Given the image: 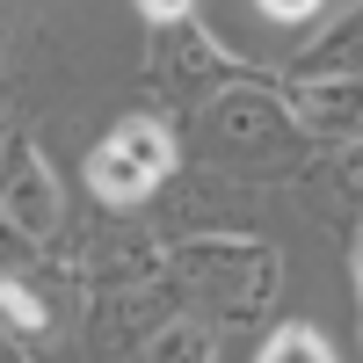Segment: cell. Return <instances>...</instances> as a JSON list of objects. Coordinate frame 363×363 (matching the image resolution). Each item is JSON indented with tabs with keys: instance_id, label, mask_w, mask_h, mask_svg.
Instances as JSON below:
<instances>
[{
	"instance_id": "2e32d148",
	"label": "cell",
	"mask_w": 363,
	"mask_h": 363,
	"mask_svg": "<svg viewBox=\"0 0 363 363\" xmlns=\"http://www.w3.org/2000/svg\"><path fill=\"white\" fill-rule=\"evenodd\" d=\"M189 8H196V0H138V15L153 22V29H160V22H182Z\"/></svg>"
},
{
	"instance_id": "52a82bcc",
	"label": "cell",
	"mask_w": 363,
	"mask_h": 363,
	"mask_svg": "<svg viewBox=\"0 0 363 363\" xmlns=\"http://www.w3.org/2000/svg\"><path fill=\"white\" fill-rule=\"evenodd\" d=\"M284 109H291V124H298V131L335 138V145H356V138H363V73L291 80V87H284Z\"/></svg>"
},
{
	"instance_id": "d6986e66",
	"label": "cell",
	"mask_w": 363,
	"mask_h": 363,
	"mask_svg": "<svg viewBox=\"0 0 363 363\" xmlns=\"http://www.w3.org/2000/svg\"><path fill=\"white\" fill-rule=\"evenodd\" d=\"M0 363H22V356H15V349H8V335H0Z\"/></svg>"
},
{
	"instance_id": "8992f818",
	"label": "cell",
	"mask_w": 363,
	"mask_h": 363,
	"mask_svg": "<svg viewBox=\"0 0 363 363\" xmlns=\"http://www.w3.org/2000/svg\"><path fill=\"white\" fill-rule=\"evenodd\" d=\"M174 313H182V291L167 284V269H160L153 284H124V291H109L102 306H95V327H87V335H95L102 356H124V349H145Z\"/></svg>"
},
{
	"instance_id": "ba28073f",
	"label": "cell",
	"mask_w": 363,
	"mask_h": 363,
	"mask_svg": "<svg viewBox=\"0 0 363 363\" xmlns=\"http://www.w3.org/2000/svg\"><path fill=\"white\" fill-rule=\"evenodd\" d=\"M160 262H167V255H160L145 233H109V240H95V247H87V277L109 284V291H124V284H153Z\"/></svg>"
},
{
	"instance_id": "9a60e30c",
	"label": "cell",
	"mask_w": 363,
	"mask_h": 363,
	"mask_svg": "<svg viewBox=\"0 0 363 363\" xmlns=\"http://www.w3.org/2000/svg\"><path fill=\"white\" fill-rule=\"evenodd\" d=\"M255 8H262L269 22H313V15H320V0H255Z\"/></svg>"
},
{
	"instance_id": "30bf717a",
	"label": "cell",
	"mask_w": 363,
	"mask_h": 363,
	"mask_svg": "<svg viewBox=\"0 0 363 363\" xmlns=\"http://www.w3.org/2000/svg\"><path fill=\"white\" fill-rule=\"evenodd\" d=\"M145 363H218V327L196 313H174L153 342H145Z\"/></svg>"
},
{
	"instance_id": "e0dca14e",
	"label": "cell",
	"mask_w": 363,
	"mask_h": 363,
	"mask_svg": "<svg viewBox=\"0 0 363 363\" xmlns=\"http://www.w3.org/2000/svg\"><path fill=\"white\" fill-rule=\"evenodd\" d=\"M320 8H335V15H356V8H363V0H320Z\"/></svg>"
},
{
	"instance_id": "3957f363",
	"label": "cell",
	"mask_w": 363,
	"mask_h": 363,
	"mask_svg": "<svg viewBox=\"0 0 363 363\" xmlns=\"http://www.w3.org/2000/svg\"><path fill=\"white\" fill-rule=\"evenodd\" d=\"M167 174H174V138H167V124H153V116L116 124L95 153H87L95 203H116V211H124V203H145Z\"/></svg>"
},
{
	"instance_id": "9c48e42d",
	"label": "cell",
	"mask_w": 363,
	"mask_h": 363,
	"mask_svg": "<svg viewBox=\"0 0 363 363\" xmlns=\"http://www.w3.org/2000/svg\"><path fill=\"white\" fill-rule=\"evenodd\" d=\"M240 203H247V196H240V182H225V174H203V182H189V189H174V233L182 240H203V218H211V211H218V218H225V211H233V218H240Z\"/></svg>"
},
{
	"instance_id": "7c38bea8",
	"label": "cell",
	"mask_w": 363,
	"mask_h": 363,
	"mask_svg": "<svg viewBox=\"0 0 363 363\" xmlns=\"http://www.w3.org/2000/svg\"><path fill=\"white\" fill-rule=\"evenodd\" d=\"M335 73H363V22H356V15H349L342 37L313 44V51L291 66V80H335Z\"/></svg>"
},
{
	"instance_id": "277c9868",
	"label": "cell",
	"mask_w": 363,
	"mask_h": 363,
	"mask_svg": "<svg viewBox=\"0 0 363 363\" xmlns=\"http://www.w3.org/2000/svg\"><path fill=\"white\" fill-rule=\"evenodd\" d=\"M298 124H291V109L269 95L262 80H247V87H225L218 102H211V160H225V167H277V153H284V138H291Z\"/></svg>"
},
{
	"instance_id": "5b68a950",
	"label": "cell",
	"mask_w": 363,
	"mask_h": 363,
	"mask_svg": "<svg viewBox=\"0 0 363 363\" xmlns=\"http://www.w3.org/2000/svg\"><path fill=\"white\" fill-rule=\"evenodd\" d=\"M0 218L15 240H51L66 225V203H58V174L44 160V145L29 131L0 138Z\"/></svg>"
},
{
	"instance_id": "4fadbf2b",
	"label": "cell",
	"mask_w": 363,
	"mask_h": 363,
	"mask_svg": "<svg viewBox=\"0 0 363 363\" xmlns=\"http://www.w3.org/2000/svg\"><path fill=\"white\" fill-rule=\"evenodd\" d=\"M255 363H335V349H327V335H320V327L284 320L277 335L262 342V356H255Z\"/></svg>"
},
{
	"instance_id": "5bb4252c",
	"label": "cell",
	"mask_w": 363,
	"mask_h": 363,
	"mask_svg": "<svg viewBox=\"0 0 363 363\" xmlns=\"http://www.w3.org/2000/svg\"><path fill=\"white\" fill-rule=\"evenodd\" d=\"M335 196H356V203H363V138L342 145V160H335Z\"/></svg>"
},
{
	"instance_id": "ac0fdd59",
	"label": "cell",
	"mask_w": 363,
	"mask_h": 363,
	"mask_svg": "<svg viewBox=\"0 0 363 363\" xmlns=\"http://www.w3.org/2000/svg\"><path fill=\"white\" fill-rule=\"evenodd\" d=\"M356 284H363V225H356Z\"/></svg>"
},
{
	"instance_id": "7a4b0ae2",
	"label": "cell",
	"mask_w": 363,
	"mask_h": 363,
	"mask_svg": "<svg viewBox=\"0 0 363 363\" xmlns=\"http://www.w3.org/2000/svg\"><path fill=\"white\" fill-rule=\"evenodd\" d=\"M262 80L247 58H233L225 44H211L196 15H182V22H160L153 29V44H145V87H153L160 102H218L225 87H247Z\"/></svg>"
},
{
	"instance_id": "6da1fadb",
	"label": "cell",
	"mask_w": 363,
	"mask_h": 363,
	"mask_svg": "<svg viewBox=\"0 0 363 363\" xmlns=\"http://www.w3.org/2000/svg\"><path fill=\"white\" fill-rule=\"evenodd\" d=\"M167 284L182 291V306H211L225 327H247L262 320V306L277 298V255L255 247L247 233H203V240H182V247L160 262Z\"/></svg>"
},
{
	"instance_id": "8fae6325",
	"label": "cell",
	"mask_w": 363,
	"mask_h": 363,
	"mask_svg": "<svg viewBox=\"0 0 363 363\" xmlns=\"http://www.w3.org/2000/svg\"><path fill=\"white\" fill-rule=\"evenodd\" d=\"M51 320H58L51 291H37L22 269H0V327H15V335H51Z\"/></svg>"
}]
</instances>
